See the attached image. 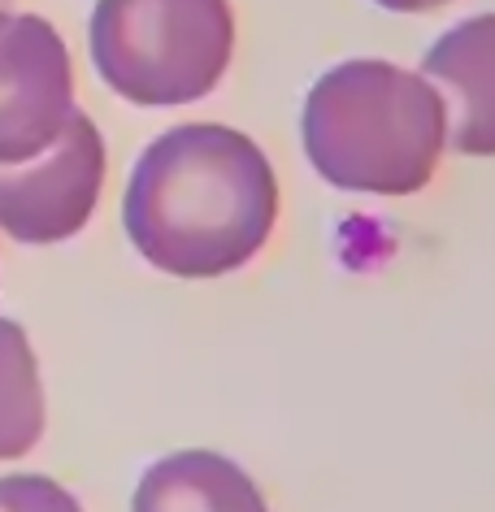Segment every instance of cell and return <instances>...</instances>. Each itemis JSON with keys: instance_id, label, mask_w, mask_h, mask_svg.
Returning <instances> with one entry per match:
<instances>
[{"instance_id": "3", "label": "cell", "mask_w": 495, "mask_h": 512, "mask_svg": "<svg viewBox=\"0 0 495 512\" xmlns=\"http://www.w3.org/2000/svg\"><path fill=\"white\" fill-rule=\"evenodd\" d=\"M235 53L231 0H96L92 61L131 105H192Z\"/></svg>"}, {"instance_id": "8", "label": "cell", "mask_w": 495, "mask_h": 512, "mask_svg": "<svg viewBox=\"0 0 495 512\" xmlns=\"http://www.w3.org/2000/svg\"><path fill=\"white\" fill-rule=\"evenodd\" d=\"M44 378L35 348L14 317H0V460L27 456L44 439Z\"/></svg>"}, {"instance_id": "5", "label": "cell", "mask_w": 495, "mask_h": 512, "mask_svg": "<svg viewBox=\"0 0 495 512\" xmlns=\"http://www.w3.org/2000/svg\"><path fill=\"white\" fill-rule=\"evenodd\" d=\"M105 187V139L83 109L44 157L0 170V230L18 243H61L92 222Z\"/></svg>"}, {"instance_id": "2", "label": "cell", "mask_w": 495, "mask_h": 512, "mask_svg": "<svg viewBox=\"0 0 495 512\" xmlns=\"http://www.w3.org/2000/svg\"><path fill=\"white\" fill-rule=\"evenodd\" d=\"M304 152L339 191L413 196L439 170L448 105L426 74L378 57L326 70L304 96Z\"/></svg>"}, {"instance_id": "1", "label": "cell", "mask_w": 495, "mask_h": 512, "mask_svg": "<svg viewBox=\"0 0 495 512\" xmlns=\"http://www.w3.org/2000/svg\"><path fill=\"white\" fill-rule=\"evenodd\" d=\"M278 222V178L257 139L235 126L187 122L139 152L122 226L152 270L222 278L257 256Z\"/></svg>"}, {"instance_id": "7", "label": "cell", "mask_w": 495, "mask_h": 512, "mask_svg": "<svg viewBox=\"0 0 495 512\" xmlns=\"http://www.w3.org/2000/svg\"><path fill=\"white\" fill-rule=\"evenodd\" d=\"M131 512H270V504L239 460L209 447H187L144 469Z\"/></svg>"}, {"instance_id": "10", "label": "cell", "mask_w": 495, "mask_h": 512, "mask_svg": "<svg viewBox=\"0 0 495 512\" xmlns=\"http://www.w3.org/2000/svg\"><path fill=\"white\" fill-rule=\"evenodd\" d=\"M374 5L396 9V14H426V9H443V5H452V0H374Z\"/></svg>"}, {"instance_id": "9", "label": "cell", "mask_w": 495, "mask_h": 512, "mask_svg": "<svg viewBox=\"0 0 495 512\" xmlns=\"http://www.w3.org/2000/svg\"><path fill=\"white\" fill-rule=\"evenodd\" d=\"M0 512H83V504L48 473H0Z\"/></svg>"}, {"instance_id": "4", "label": "cell", "mask_w": 495, "mask_h": 512, "mask_svg": "<svg viewBox=\"0 0 495 512\" xmlns=\"http://www.w3.org/2000/svg\"><path fill=\"white\" fill-rule=\"evenodd\" d=\"M74 113V66L40 14H0V170L44 157Z\"/></svg>"}, {"instance_id": "6", "label": "cell", "mask_w": 495, "mask_h": 512, "mask_svg": "<svg viewBox=\"0 0 495 512\" xmlns=\"http://www.w3.org/2000/svg\"><path fill=\"white\" fill-rule=\"evenodd\" d=\"M422 70L456 100V113H448L452 148L465 157H495V14L443 31L426 48Z\"/></svg>"}]
</instances>
